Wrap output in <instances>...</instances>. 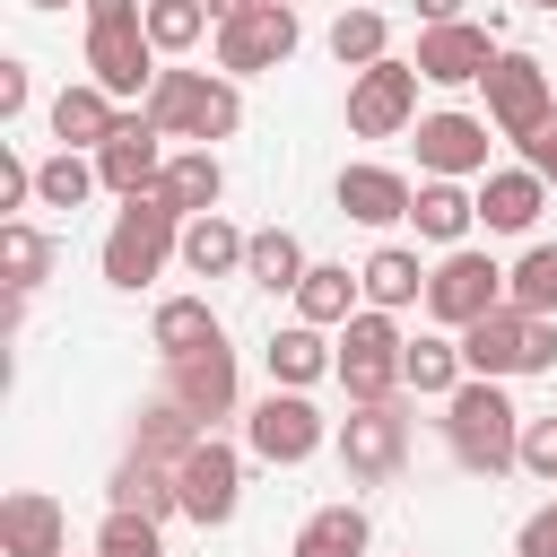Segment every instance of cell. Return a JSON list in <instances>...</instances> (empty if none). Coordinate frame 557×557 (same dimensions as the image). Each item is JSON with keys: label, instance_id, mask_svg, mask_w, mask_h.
Segmentation results:
<instances>
[{"label": "cell", "instance_id": "cell-1", "mask_svg": "<svg viewBox=\"0 0 557 557\" xmlns=\"http://www.w3.org/2000/svg\"><path fill=\"white\" fill-rule=\"evenodd\" d=\"M444 435H453V461L479 470V479H496V470L522 461V409L505 400L496 374H470V383L444 400Z\"/></svg>", "mask_w": 557, "mask_h": 557}, {"label": "cell", "instance_id": "cell-2", "mask_svg": "<svg viewBox=\"0 0 557 557\" xmlns=\"http://www.w3.org/2000/svg\"><path fill=\"white\" fill-rule=\"evenodd\" d=\"M87 70H96L104 96H148L157 87L148 0H87Z\"/></svg>", "mask_w": 557, "mask_h": 557}, {"label": "cell", "instance_id": "cell-3", "mask_svg": "<svg viewBox=\"0 0 557 557\" xmlns=\"http://www.w3.org/2000/svg\"><path fill=\"white\" fill-rule=\"evenodd\" d=\"M165 139H226L235 122H244V96L226 87V78H209V70H157V87H148V104H139Z\"/></svg>", "mask_w": 557, "mask_h": 557}, {"label": "cell", "instance_id": "cell-4", "mask_svg": "<svg viewBox=\"0 0 557 557\" xmlns=\"http://www.w3.org/2000/svg\"><path fill=\"white\" fill-rule=\"evenodd\" d=\"M165 252H183V226H174L165 191H157V183H148V191H122V218H113V235H104V278H113V287H148V278L165 270Z\"/></svg>", "mask_w": 557, "mask_h": 557}, {"label": "cell", "instance_id": "cell-5", "mask_svg": "<svg viewBox=\"0 0 557 557\" xmlns=\"http://www.w3.org/2000/svg\"><path fill=\"white\" fill-rule=\"evenodd\" d=\"M461 366L470 374H540V366H557V322L548 313H522L505 296L496 313H479L461 331Z\"/></svg>", "mask_w": 557, "mask_h": 557}, {"label": "cell", "instance_id": "cell-6", "mask_svg": "<svg viewBox=\"0 0 557 557\" xmlns=\"http://www.w3.org/2000/svg\"><path fill=\"white\" fill-rule=\"evenodd\" d=\"M400 357H409V339L392 331V313L374 305V313H348L339 322V383H348V400H392L409 374H400Z\"/></svg>", "mask_w": 557, "mask_h": 557}, {"label": "cell", "instance_id": "cell-7", "mask_svg": "<svg viewBox=\"0 0 557 557\" xmlns=\"http://www.w3.org/2000/svg\"><path fill=\"white\" fill-rule=\"evenodd\" d=\"M418 61H366L357 70V87H348V131L357 139H392V131H409V113H418Z\"/></svg>", "mask_w": 557, "mask_h": 557}, {"label": "cell", "instance_id": "cell-8", "mask_svg": "<svg viewBox=\"0 0 557 557\" xmlns=\"http://www.w3.org/2000/svg\"><path fill=\"white\" fill-rule=\"evenodd\" d=\"M496 305H505V270H496L487 252L453 244V252H444V270H426V313H435V322L470 331V322H479V313H496Z\"/></svg>", "mask_w": 557, "mask_h": 557}, {"label": "cell", "instance_id": "cell-9", "mask_svg": "<svg viewBox=\"0 0 557 557\" xmlns=\"http://www.w3.org/2000/svg\"><path fill=\"white\" fill-rule=\"evenodd\" d=\"M400 453H409V409H400V392L392 400H348V426H339V461H348V479H392L400 470Z\"/></svg>", "mask_w": 557, "mask_h": 557}, {"label": "cell", "instance_id": "cell-10", "mask_svg": "<svg viewBox=\"0 0 557 557\" xmlns=\"http://www.w3.org/2000/svg\"><path fill=\"white\" fill-rule=\"evenodd\" d=\"M322 435H331V418H322L296 383H287V392H270V400L244 418V444H252L261 461H278V470H287V461H313V453H322Z\"/></svg>", "mask_w": 557, "mask_h": 557}, {"label": "cell", "instance_id": "cell-11", "mask_svg": "<svg viewBox=\"0 0 557 557\" xmlns=\"http://www.w3.org/2000/svg\"><path fill=\"white\" fill-rule=\"evenodd\" d=\"M287 52H296V9H287V0H252L244 17L218 26V70H235V78L278 70Z\"/></svg>", "mask_w": 557, "mask_h": 557}, {"label": "cell", "instance_id": "cell-12", "mask_svg": "<svg viewBox=\"0 0 557 557\" xmlns=\"http://www.w3.org/2000/svg\"><path fill=\"white\" fill-rule=\"evenodd\" d=\"M548 113H557L548 70H540L531 52H496V70H487V122H496L505 139H531Z\"/></svg>", "mask_w": 557, "mask_h": 557}, {"label": "cell", "instance_id": "cell-13", "mask_svg": "<svg viewBox=\"0 0 557 557\" xmlns=\"http://www.w3.org/2000/svg\"><path fill=\"white\" fill-rule=\"evenodd\" d=\"M174 487H183V513L209 531V522H226V513H235V496H244V461H235L218 435H200V444L174 461Z\"/></svg>", "mask_w": 557, "mask_h": 557}, {"label": "cell", "instance_id": "cell-14", "mask_svg": "<svg viewBox=\"0 0 557 557\" xmlns=\"http://www.w3.org/2000/svg\"><path fill=\"white\" fill-rule=\"evenodd\" d=\"M418 70H426L435 87L487 78V70H496V44H487V26H470V17H453V26H418Z\"/></svg>", "mask_w": 557, "mask_h": 557}, {"label": "cell", "instance_id": "cell-15", "mask_svg": "<svg viewBox=\"0 0 557 557\" xmlns=\"http://www.w3.org/2000/svg\"><path fill=\"white\" fill-rule=\"evenodd\" d=\"M165 366H174V374H165V392H174L200 426L235 409V348H226V339H218V348H191V357H165Z\"/></svg>", "mask_w": 557, "mask_h": 557}, {"label": "cell", "instance_id": "cell-16", "mask_svg": "<svg viewBox=\"0 0 557 557\" xmlns=\"http://www.w3.org/2000/svg\"><path fill=\"white\" fill-rule=\"evenodd\" d=\"M418 165L426 174H487V122L479 113H426L418 122Z\"/></svg>", "mask_w": 557, "mask_h": 557}, {"label": "cell", "instance_id": "cell-17", "mask_svg": "<svg viewBox=\"0 0 557 557\" xmlns=\"http://www.w3.org/2000/svg\"><path fill=\"white\" fill-rule=\"evenodd\" d=\"M157 139H165V131H157L148 113H122V122H113V139L96 148V174H104L113 191H148V183H157V165H165V148H157Z\"/></svg>", "mask_w": 557, "mask_h": 557}, {"label": "cell", "instance_id": "cell-18", "mask_svg": "<svg viewBox=\"0 0 557 557\" xmlns=\"http://www.w3.org/2000/svg\"><path fill=\"white\" fill-rule=\"evenodd\" d=\"M61 540H70V522L44 487H17L0 505V557H61Z\"/></svg>", "mask_w": 557, "mask_h": 557}, {"label": "cell", "instance_id": "cell-19", "mask_svg": "<svg viewBox=\"0 0 557 557\" xmlns=\"http://www.w3.org/2000/svg\"><path fill=\"white\" fill-rule=\"evenodd\" d=\"M157 191H165V209H174V218H209V209H218V191H226V165H218L209 148H174V157L157 165Z\"/></svg>", "mask_w": 557, "mask_h": 557}, {"label": "cell", "instance_id": "cell-20", "mask_svg": "<svg viewBox=\"0 0 557 557\" xmlns=\"http://www.w3.org/2000/svg\"><path fill=\"white\" fill-rule=\"evenodd\" d=\"M409 174H392V165H348L339 174V209L357 218V226H392V218H409Z\"/></svg>", "mask_w": 557, "mask_h": 557}, {"label": "cell", "instance_id": "cell-21", "mask_svg": "<svg viewBox=\"0 0 557 557\" xmlns=\"http://www.w3.org/2000/svg\"><path fill=\"white\" fill-rule=\"evenodd\" d=\"M540 200H548V174H531V165H505V174L479 183V218H487L496 235H522V226L540 218Z\"/></svg>", "mask_w": 557, "mask_h": 557}, {"label": "cell", "instance_id": "cell-22", "mask_svg": "<svg viewBox=\"0 0 557 557\" xmlns=\"http://www.w3.org/2000/svg\"><path fill=\"white\" fill-rule=\"evenodd\" d=\"M261 357H270V383H296V392H305V383H322V374L339 366V348L322 339V322H287V331H270V348H261Z\"/></svg>", "mask_w": 557, "mask_h": 557}, {"label": "cell", "instance_id": "cell-23", "mask_svg": "<svg viewBox=\"0 0 557 557\" xmlns=\"http://www.w3.org/2000/svg\"><path fill=\"white\" fill-rule=\"evenodd\" d=\"M113 122H122V113H113V96H104L96 78L52 96V139H61V148H104V139H113Z\"/></svg>", "mask_w": 557, "mask_h": 557}, {"label": "cell", "instance_id": "cell-24", "mask_svg": "<svg viewBox=\"0 0 557 557\" xmlns=\"http://www.w3.org/2000/svg\"><path fill=\"white\" fill-rule=\"evenodd\" d=\"M409 218H418V235L461 244V235H470V218H479V200H470L453 174H426V183H418V200H409Z\"/></svg>", "mask_w": 557, "mask_h": 557}, {"label": "cell", "instance_id": "cell-25", "mask_svg": "<svg viewBox=\"0 0 557 557\" xmlns=\"http://www.w3.org/2000/svg\"><path fill=\"white\" fill-rule=\"evenodd\" d=\"M113 505H131V513H183V487H174V461H148V453H131L122 470H113Z\"/></svg>", "mask_w": 557, "mask_h": 557}, {"label": "cell", "instance_id": "cell-26", "mask_svg": "<svg viewBox=\"0 0 557 557\" xmlns=\"http://www.w3.org/2000/svg\"><path fill=\"white\" fill-rule=\"evenodd\" d=\"M244 244H252V235H235V226L209 209V218L183 226V270H191V278H226V270H244Z\"/></svg>", "mask_w": 557, "mask_h": 557}, {"label": "cell", "instance_id": "cell-27", "mask_svg": "<svg viewBox=\"0 0 557 557\" xmlns=\"http://www.w3.org/2000/svg\"><path fill=\"white\" fill-rule=\"evenodd\" d=\"M305 270H313V261H305V244H296L287 226H261V235L244 244V278H252V287H305Z\"/></svg>", "mask_w": 557, "mask_h": 557}, {"label": "cell", "instance_id": "cell-28", "mask_svg": "<svg viewBox=\"0 0 557 557\" xmlns=\"http://www.w3.org/2000/svg\"><path fill=\"white\" fill-rule=\"evenodd\" d=\"M357 287H366V278H348L339 261H313L305 287H296V322H322V331L348 322V313H357Z\"/></svg>", "mask_w": 557, "mask_h": 557}, {"label": "cell", "instance_id": "cell-29", "mask_svg": "<svg viewBox=\"0 0 557 557\" xmlns=\"http://www.w3.org/2000/svg\"><path fill=\"white\" fill-rule=\"evenodd\" d=\"M226 331H218V313L200 305V296H165L157 305V348L165 357H191V348H218Z\"/></svg>", "mask_w": 557, "mask_h": 557}, {"label": "cell", "instance_id": "cell-30", "mask_svg": "<svg viewBox=\"0 0 557 557\" xmlns=\"http://www.w3.org/2000/svg\"><path fill=\"white\" fill-rule=\"evenodd\" d=\"M366 296L392 313V305H409V296H426V270H418V252H400V244H383V252H366Z\"/></svg>", "mask_w": 557, "mask_h": 557}, {"label": "cell", "instance_id": "cell-31", "mask_svg": "<svg viewBox=\"0 0 557 557\" xmlns=\"http://www.w3.org/2000/svg\"><path fill=\"white\" fill-rule=\"evenodd\" d=\"M296 557H366V513L357 505H322L296 531Z\"/></svg>", "mask_w": 557, "mask_h": 557}, {"label": "cell", "instance_id": "cell-32", "mask_svg": "<svg viewBox=\"0 0 557 557\" xmlns=\"http://www.w3.org/2000/svg\"><path fill=\"white\" fill-rule=\"evenodd\" d=\"M400 374H409V392H435V400H453V392H461V348H453V339H409Z\"/></svg>", "mask_w": 557, "mask_h": 557}, {"label": "cell", "instance_id": "cell-33", "mask_svg": "<svg viewBox=\"0 0 557 557\" xmlns=\"http://www.w3.org/2000/svg\"><path fill=\"white\" fill-rule=\"evenodd\" d=\"M505 296L522 313H557V244H531L513 270H505Z\"/></svg>", "mask_w": 557, "mask_h": 557}, {"label": "cell", "instance_id": "cell-34", "mask_svg": "<svg viewBox=\"0 0 557 557\" xmlns=\"http://www.w3.org/2000/svg\"><path fill=\"white\" fill-rule=\"evenodd\" d=\"M0 261H9V287H17V296H35V287H44V270H52V244H44L26 218H9V226H0Z\"/></svg>", "mask_w": 557, "mask_h": 557}, {"label": "cell", "instance_id": "cell-35", "mask_svg": "<svg viewBox=\"0 0 557 557\" xmlns=\"http://www.w3.org/2000/svg\"><path fill=\"white\" fill-rule=\"evenodd\" d=\"M96 183H104V174H96L87 157H70V148H61L52 165H35V200H44V209H78Z\"/></svg>", "mask_w": 557, "mask_h": 557}, {"label": "cell", "instance_id": "cell-36", "mask_svg": "<svg viewBox=\"0 0 557 557\" xmlns=\"http://www.w3.org/2000/svg\"><path fill=\"white\" fill-rule=\"evenodd\" d=\"M96 557H165V540H157V513H131V505H113V513H104V531H96Z\"/></svg>", "mask_w": 557, "mask_h": 557}, {"label": "cell", "instance_id": "cell-37", "mask_svg": "<svg viewBox=\"0 0 557 557\" xmlns=\"http://www.w3.org/2000/svg\"><path fill=\"white\" fill-rule=\"evenodd\" d=\"M200 26H209L200 0H148V35H157V52H191Z\"/></svg>", "mask_w": 557, "mask_h": 557}, {"label": "cell", "instance_id": "cell-38", "mask_svg": "<svg viewBox=\"0 0 557 557\" xmlns=\"http://www.w3.org/2000/svg\"><path fill=\"white\" fill-rule=\"evenodd\" d=\"M331 52H339V70H366V61H383V17H374V9H348V17L331 26Z\"/></svg>", "mask_w": 557, "mask_h": 557}, {"label": "cell", "instance_id": "cell-39", "mask_svg": "<svg viewBox=\"0 0 557 557\" xmlns=\"http://www.w3.org/2000/svg\"><path fill=\"white\" fill-rule=\"evenodd\" d=\"M522 470L531 479H557V418H531L522 426Z\"/></svg>", "mask_w": 557, "mask_h": 557}, {"label": "cell", "instance_id": "cell-40", "mask_svg": "<svg viewBox=\"0 0 557 557\" xmlns=\"http://www.w3.org/2000/svg\"><path fill=\"white\" fill-rule=\"evenodd\" d=\"M513 557H557V496L522 522V540H513Z\"/></svg>", "mask_w": 557, "mask_h": 557}, {"label": "cell", "instance_id": "cell-41", "mask_svg": "<svg viewBox=\"0 0 557 557\" xmlns=\"http://www.w3.org/2000/svg\"><path fill=\"white\" fill-rule=\"evenodd\" d=\"M522 165H531V174H548V183H557V113H548V122H540V131H531V139H522Z\"/></svg>", "mask_w": 557, "mask_h": 557}, {"label": "cell", "instance_id": "cell-42", "mask_svg": "<svg viewBox=\"0 0 557 557\" xmlns=\"http://www.w3.org/2000/svg\"><path fill=\"white\" fill-rule=\"evenodd\" d=\"M26 191H35V165L26 157H0V209H17Z\"/></svg>", "mask_w": 557, "mask_h": 557}, {"label": "cell", "instance_id": "cell-43", "mask_svg": "<svg viewBox=\"0 0 557 557\" xmlns=\"http://www.w3.org/2000/svg\"><path fill=\"white\" fill-rule=\"evenodd\" d=\"M17 113H26V70L0 61V122H17Z\"/></svg>", "mask_w": 557, "mask_h": 557}, {"label": "cell", "instance_id": "cell-44", "mask_svg": "<svg viewBox=\"0 0 557 557\" xmlns=\"http://www.w3.org/2000/svg\"><path fill=\"white\" fill-rule=\"evenodd\" d=\"M461 17V0H418V26H453Z\"/></svg>", "mask_w": 557, "mask_h": 557}, {"label": "cell", "instance_id": "cell-45", "mask_svg": "<svg viewBox=\"0 0 557 557\" xmlns=\"http://www.w3.org/2000/svg\"><path fill=\"white\" fill-rule=\"evenodd\" d=\"M200 9H209V17H218V26H226V17H244V9H252V0H200Z\"/></svg>", "mask_w": 557, "mask_h": 557}, {"label": "cell", "instance_id": "cell-46", "mask_svg": "<svg viewBox=\"0 0 557 557\" xmlns=\"http://www.w3.org/2000/svg\"><path fill=\"white\" fill-rule=\"evenodd\" d=\"M35 9H61V0H35Z\"/></svg>", "mask_w": 557, "mask_h": 557}, {"label": "cell", "instance_id": "cell-47", "mask_svg": "<svg viewBox=\"0 0 557 557\" xmlns=\"http://www.w3.org/2000/svg\"><path fill=\"white\" fill-rule=\"evenodd\" d=\"M531 9H557V0H531Z\"/></svg>", "mask_w": 557, "mask_h": 557}, {"label": "cell", "instance_id": "cell-48", "mask_svg": "<svg viewBox=\"0 0 557 557\" xmlns=\"http://www.w3.org/2000/svg\"><path fill=\"white\" fill-rule=\"evenodd\" d=\"M287 9H296V0H287Z\"/></svg>", "mask_w": 557, "mask_h": 557}]
</instances>
